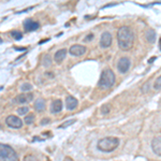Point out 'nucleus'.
Returning <instances> with one entry per match:
<instances>
[{"instance_id": "26", "label": "nucleus", "mask_w": 161, "mask_h": 161, "mask_svg": "<svg viewBox=\"0 0 161 161\" xmlns=\"http://www.w3.org/2000/svg\"><path fill=\"white\" fill-rule=\"evenodd\" d=\"M50 118H44V119H42V120H41V125H42V126H44V125H47V124H50Z\"/></svg>"}, {"instance_id": "29", "label": "nucleus", "mask_w": 161, "mask_h": 161, "mask_svg": "<svg viewBox=\"0 0 161 161\" xmlns=\"http://www.w3.org/2000/svg\"><path fill=\"white\" fill-rule=\"evenodd\" d=\"M64 161H74L73 159H72V158H70V157H66L64 158Z\"/></svg>"}, {"instance_id": "25", "label": "nucleus", "mask_w": 161, "mask_h": 161, "mask_svg": "<svg viewBox=\"0 0 161 161\" xmlns=\"http://www.w3.org/2000/svg\"><path fill=\"white\" fill-rule=\"evenodd\" d=\"M24 161H37V159L33 156H27V157H25Z\"/></svg>"}, {"instance_id": "12", "label": "nucleus", "mask_w": 161, "mask_h": 161, "mask_svg": "<svg viewBox=\"0 0 161 161\" xmlns=\"http://www.w3.org/2000/svg\"><path fill=\"white\" fill-rule=\"evenodd\" d=\"M77 104H79V102H77V100L75 99L74 97H72V96H69V97H67L66 105H67V108H68L69 111H73L74 108L77 106Z\"/></svg>"}, {"instance_id": "9", "label": "nucleus", "mask_w": 161, "mask_h": 161, "mask_svg": "<svg viewBox=\"0 0 161 161\" xmlns=\"http://www.w3.org/2000/svg\"><path fill=\"white\" fill-rule=\"evenodd\" d=\"M112 41H113V38H112V35L110 32H103L102 36H101V40H100V44L102 47H110Z\"/></svg>"}, {"instance_id": "31", "label": "nucleus", "mask_w": 161, "mask_h": 161, "mask_svg": "<svg viewBox=\"0 0 161 161\" xmlns=\"http://www.w3.org/2000/svg\"><path fill=\"white\" fill-rule=\"evenodd\" d=\"M2 128V126H1V124H0V129H1Z\"/></svg>"}, {"instance_id": "28", "label": "nucleus", "mask_w": 161, "mask_h": 161, "mask_svg": "<svg viewBox=\"0 0 161 161\" xmlns=\"http://www.w3.org/2000/svg\"><path fill=\"white\" fill-rule=\"evenodd\" d=\"M92 35H89L87 38H85V41H89V40H92Z\"/></svg>"}, {"instance_id": "7", "label": "nucleus", "mask_w": 161, "mask_h": 161, "mask_svg": "<svg viewBox=\"0 0 161 161\" xmlns=\"http://www.w3.org/2000/svg\"><path fill=\"white\" fill-rule=\"evenodd\" d=\"M32 99H33L32 93H22V95L17 96L13 101L16 103H19V104H24V103H28L30 101H32Z\"/></svg>"}, {"instance_id": "19", "label": "nucleus", "mask_w": 161, "mask_h": 161, "mask_svg": "<svg viewBox=\"0 0 161 161\" xmlns=\"http://www.w3.org/2000/svg\"><path fill=\"white\" fill-rule=\"evenodd\" d=\"M75 121H76L75 119H70V120H67V121H64V124H61L60 126H59V128L64 129V128H67V127H69V126H71V125H73Z\"/></svg>"}, {"instance_id": "6", "label": "nucleus", "mask_w": 161, "mask_h": 161, "mask_svg": "<svg viewBox=\"0 0 161 161\" xmlns=\"http://www.w3.org/2000/svg\"><path fill=\"white\" fill-rule=\"evenodd\" d=\"M130 66H131V62H130V60H129V58H127V57H123V58L119 59V61L117 64L118 71L120 72V73H126V72H128Z\"/></svg>"}, {"instance_id": "13", "label": "nucleus", "mask_w": 161, "mask_h": 161, "mask_svg": "<svg viewBox=\"0 0 161 161\" xmlns=\"http://www.w3.org/2000/svg\"><path fill=\"white\" fill-rule=\"evenodd\" d=\"M67 51L66 48H62V50H59L56 52L55 56H54V60H55L57 64H60V62L64 60V58H66L67 56Z\"/></svg>"}, {"instance_id": "8", "label": "nucleus", "mask_w": 161, "mask_h": 161, "mask_svg": "<svg viewBox=\"0 0 161 161\" xmlns=\"http://www.w3.org/2000/svg\"><path fill=\"white\" fill-rule=\"evenodd\" d=\"M86 47L83 45H72L69 50V53L72 56H82L86 53Z\"/></svg>"}, {"instance_id": "1", "label": "nucleus", "mask_w": 161, "mask_h": 161, "mask_svg": "<svg viewBox=\"0 0 161 161\" xmlns=\"http://www.w3.org/2000/svg\"><path fill=\"white\" fill-rule=\"evenodd\" d=\"M118 45L121 50H130L134 42V33L128 26H123L117 31Z\"/></svg>"}, {"instance_id": "2", "label": "nucleus", "mask_w": 161, "mask_h": 161, "mask_svg": "<svg viewBox=\"0 0 161 161\" xmlns=\"http://www.w3.org/2000/svg\"><path fill=\"white\" fill-rule=\"evenodd\" d=\"M119 145V140L117 137H104V139L100 140L97 144L98 149L103 153H111L115 150Z\"/></svg>"}, {"instance_id": "23", "label": "nucleus", "mask_w": 161, "mask_h": 161, "mask_svg": "<svg viewBox=\"0 0 161 161\" xmlns=\"http://www.w3.org/2000/svg\"><path fill=\"white\" fill-rule=\"evenodd\" d=\"M31 89H32V86L30 84H23L20 86V90L22 92H30Z\"/></svg>"}, {"instance_id": "4", "label": "nucleus", "mask_w": 161, "mask_h": 161, "mask_svg": "<svg viewBox=\"0 0 161 161\" xmlns=\"http://www.w3.org/2000/svg\"><path fill=\"white\" fill-rule=\"evenodd\" d=\"M0 161H19V157L9 145L0 144Z\"/></svg>"}, {"instance_id": "20", "label": "nucleus", "mask_w": 161, "mask_h": 161, "mask_svg": "<svg viewBox=\"0 0 161 161\" xmlns=\"http://www.w3.org/2000/svg\"><path fill=\"white\" fill-rule=\"evenodd\" d=\"M33 121H35V115L33 114H29L25 117V123L27 125H31Z\"/></svg>"}, {"instance_id": "21", "label": "nucleus", "mask_w": 161, "mask_h": 161, "mask_svg": "<svg viewBox=\"0 0 161 161\" xmlns=\"http://www.w3.org/2000/svg\"><path fill=\"white\" fill-rule=\"evenodd\" d=\"M28 112H29V108H28V106H23V108H17V113H19V115H25Z\"/></svg>"}, {"instance_id": "15", "label": "nucleus", "mask_w": 161, "mask_h": 161, "mask_svg": "<svg viewBox=\"0 0 161 161\" xmlns=\"http://www.w3.org/2000/svg\"><path fill=\"white\" fill-rule=\"evenodd\" d=\"M145 36H146V40L148 41L149 43H154L155 40H156V32L155 30L153 29H148L146 31V33H145Z\"/></svg>"}, {"instance_id": "10", "label": "nucleus", "mask_w": 161, "mask_h": 161, "mask_svg": "<svg viewBox=\"0 0 161 161\" xmlns=\"http://www.w3.org/2000/svg\"><path fill=\"white\" fill-rule=\"evenodd\" d=\"M39 23L38 22H35L33 19H26L24 22V28L27 32H30V31H33V30H37L39 28Z\"/></svg>"}, {"instance_id": "5", "label": "nucleus", "mask_w": 161, "mask_h": 161, "mask_svg": "<svg viewBox=\"0 0 161 161\" xmlns=\"http://www.w3.org/2000/svg\"><path fill=\"white\" fill-rule=\"evenodd\" d=\"M6 123L9 127L14 128V129H19V128H22V126H23V121L15 115L8 116L6 119Z\"/></svg>"}, {"instance_id": "3", "label": "nucleus", "mask_w": 161, "mask_h": 161, "mask_svg": "<svg viewBox=\"0 0 161 161\" xmlns=\"http://www.w3.org/2000/svg\"><path fill=\"white\" fill-rule=\"evenodd\" d=\"M114 84H115V74L111 69H105L101 74L98 87H100L101 89H108Z\"/></svg>"}, {"instance_id": "17", "label": "nucleus", "mask_w": 161, "mask_h": 161, "mask_svg": "<svg viewBox=\"0 0 161 161\" xmlns=\"http://www.w3.org/2000/svg\"><path fill=\"white\" fill-rule=\"evenodd\" d=\"M10 35H11L12 38L15 39V40H20V39L23 38L22 32H19V31H17V30H12L11 32H10Z\"/></svg>"}, {"instance_id": "16", "label": "nucleus", "mask_w": 161, "mask_h": 161, "mask_svg": "<svg viewBox=\"0 0 161 161\" xmlns=\"http://www.w3.org/2000/svg\"><path fill=\"white\" fill-rule=\"evenodd\" d=\"M35 108H36V110H37L38 112L43 111L44 108H45V101H44L43 99H38V100H36V102H35Z\"/></svg>"}, {"instance_id": "27", "label": "nucleus", "mask_w": 161, "mask_h": 161, "mask_svg": "<svg viewBox=\"0 0 161 161\" xmlns=\"http://www.w3.org/2000/svg\"><path fill=\"white\" fill-rule=\"evenodd\" d=\"M14 50H16V51H26V47H14Z\"/></svg>"}, {"instance_id": "24", "label": "nucleus", "mask_w": 161, "mask_h": 161, "mask_svg": "<svg viewBox=\"0 0 161 161\" xmlns=\"http://www.w3.org/2000/svg\"><path fill=\"white\" fill-rule=\"evenodd\" d=\"M101 112H102V114H108V113H110V105L108 104H104L101 108Z\"/></svg>"}, {"instance_id": "14", "label": "nucleus", "mask_w": 161, "mask_h": 161, "mask_svg": "<svg viewBox=\"0 0 161 161\" xmlns=\"http://www.w3.org/2000/svg\"><path fill=\"white\" fill-rule=\"evenodd\" d=\"M61 110H62V102H61V100L57 99V100L54 101L53 103H52V106H51L52 113L56 114V113H58V112H60Z\"/></svg>"}, {"instance_id": "18", "label": "nucleus", "mask_w": 161, "mask_h": 161, "mask_svg": "<svg viewBox=\"0 0 161 161\" xmlns=\"http://www.w3.org/2000/svg\"><path fill=\"white\" fill-rule=\"evenodd\" d=\"M51 64H52V58L50 57V55H45L43 57V66L47 68Z\"/></svg>"}, {"instance_id": "11", "label": "nucleus", "mask_w": 161, "mask_h": 161, "mask_svg": "<svg viewBox=\"0 0 161 161\" xmlns=\"http://www.w3.org/2000/svg\"><path fill=\"white\" fill-rule=\"evenodd\" d=\"M152 147H153V150L156 155L158 156H161V136H158V137H155L152 142Z\"/></svg>"}, {"instance_id": "22", "label": "nucleus", "mask_w": 161, "mask_h": 161, "mask_svg": "<svg viewBox=\"0 0 161 161\" xmlns=\"http://www.w3.org/2000/svg\"><path fill=\"white\" fill-rule=\"evenodd\" d=\"M154 88L156 90H160L161 89V75L158 77L157 80H155V84H154Z\"/></svg>"}, {"instance_id": "30", "label": "nucleus", "mask_w": 161, "mask_h": 161, "mask_svg": "<svg viewBox=\"0 0 161 161\" xmlns=\"http://www.w3.org/2000/svg\"><path fill=\"white\" fill-rule=\"evenodd\" d=\"M1 43H2V39L0 38V44H1Z\"/></svg>"}]
</instances>
